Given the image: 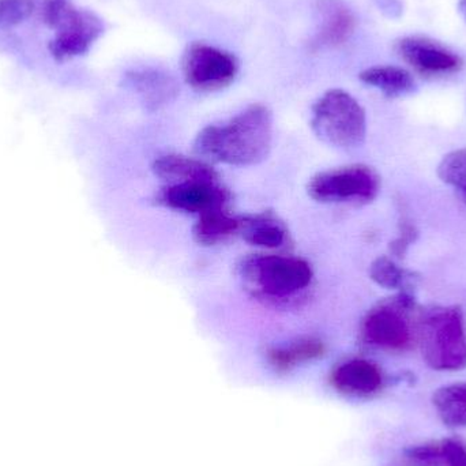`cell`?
<instances>
[{"instance_id":"cell-4","label":"cell","mask_w":466,"mask_h":466,"mask_svg":"<svg viewBox=\"0 0 466 466\" xmlns=\"http://www.w3.org/2000/svg\"><path fill=\"white\" fill-rule=\"evenodd\" d=\"M311 127L325 144L353 149L366 139V111L350 93L331 89L312 106Z\"/></svg>"},{"instance_id":"cell-7","label":"cell","mask_w":466,"mask_h":466,"mask_svg":"<svg viewBox=\"0 0 466 466\" xmlns=\"http://www.w3.org/2000/svg\"><path fill=\"white\" fill-rule=\"evenodd\" d=\"M380 190V175L364 164L319 172L307 186L309 196L320 204H367Z\"/></svg>"},{"instance_id":"cell-15","label":"cell","mask_w":466,"mask_h":466,"mask_svg":"<svg viewBox=\"0 0 466 466\" xmlns=\"http://www.w3.org/2000/svg\"><path fill=\"white\" fill-rule=\"evenodd\" d=\"M363 84L380 90L388 97H401L415 90L412 74L397 66H375L361 71L359 76Z\"/></svg>"},{"instance_id":"cell-18","label":"cell","mask_w":466,"mask_h":466,"mask_svg":"<svg viewBox=\"0 0 466 466\" xmlns=\"http://www.w3.org/2000/svg\"><path fill=\"white\" fill-rule=\"evenodd\" d=\"M323 353H325L323 342L320 339L307 337V339H298L287 347L274 348L268 352V359L276 369L285 371L298 364L315 360Z\"/></svg>"},{"instance_id":"cell-20","label":"cell","mask_w":466,"mask_h":466,"mask_svg":"<svg viewBox=\"0 0 466 466\" xmlns=\"http://www.w3.org/2000/svg\"><path fill=\"white\" fill-rule=\"evenodd\" d=\"M370 279L385 289L410 292L407 289L415 287L419 276L413 271L397 265L391 258L380 257L370 266Z\"/></svg>"},{"instance_id":"cell-19","label":"cell","mask_w":466,"mask_h":466,"mask_svg":"<svg viewBox=\"0 0 466 466\" xmlns=\"http://www.w3.org/2000/svg\"><path fill=\"white\" fill-rule=\"evenodd\" d=\"M432 402L446 426L466 427V383L438 389Z\"/></svg>"},{"instance_id":"cell-3","label":"cell","mask_w":466,"mask_h":466,"mask_svg":"<svg viewBox=\"0 0 466 466\" xmlns=\"http://www.w3.org/2000/svg\"><path fill=\"white\" fill-rule=\"evenodd\" d=\"M421 350L430 367L456 371L466 366L464 317L459 307L430 309L419 322Z\"/></svg>"},{"instance_id":"cell-12","label":"cell","mask_w":466,"mask_h":466,"mask_svg":"<svg viewBox=\"0 0 466 466\" xmlns=\"http://www.w3.org/2000/svg\"><path fill=\"white\" fill-rule=\"evenodd\" d=\"M125 85L141 97L149 109H158L174 100L177 95V85L169 74L155 68H141L128 71Z\"/></svg>"},{"instance_id":"cell-5","label":"cell","mask_w":466,"mask_h":466,"mask_svg":"<svg viewBox=\"0 0 466 466\" xmlns=\"http://www.w3.org/2000/svg\"><path fill=\"white\" fill-rule=\"evenodd\" d=\"M240 268L252 289L268 299L292 298L309 288L314 277L307 260L285 255H254Z\"/></svg>"},{"instance_id":"cell-25","label":"cell","mask_w":466,"mask_h":466,"mask_svg":"<svg viewBox=\"0 0 466 466\" xmlns=\"http://www.w3.org/2000/svg\"><path fill=\"white\" fill-rule=\"evenodd\" d=\"M459 11L461 14L462 18L466 22V0H460L459 2Z\"/></svg>"},{"instance_id":"cell-24","label":"cell","mask_w":466,"mask_h":466,"mask_svg":"<svg viewBox=\"0 0 466 466\" xmlns=\"http://www.w3.org/2000/svg\"><path fill=\"white\" fill-rule=\"evenodd\" d=\"M442 453L449 466H466V449L461 443L446 441L442 446Z\"/></svg>"},{"instance_id":"cell-2","label":"cell","mask_w":466,"mask_h":466,"mask_svg":"<svg viewBox=\"0 0 466 466\" xmlns=\"http://www.w3.org/2000/svg\"><path fill=\"white\" fill-rule=\"evenodd\" d=\"M43 19L56 30V35L48 44L49 54L56 62L87 54L106 30L97 14L76 7L67 0H46Z\"/></svg>"},{"instance_id":"cell-6","label":"cell","mask_w":466,"mask_h":466,"mask_svg":"<svg viewBox=\"0 0 466 466\" xmlns=\"http://www.w3.org/2000/svg\"><path fill=\"white\" fill-rule=\"evenodd\" d=\"M416 300L410 292L380 301L370 309L361 323V339L371 347L388 350H404L412 344V314Z\"/></svg>"},{"instance_id":"cell-8","label":"cell","mask_w":466,"mask_h":466,"mask_svg":"<svg viewBox=\"0 0 466 466\" xmlns=\"http://www.w3.org/2000/svg\"><path fill=\"white\" fill-rule=\"evenodd\" d=\"M238 60L231 52L205 43H194L183 56L186 82L198 92H218L235 81Z\"/></svg>"},{"instance_id":"cell-14","label":"cell","mask_w":466,"mask_h":466,"mask_svg":"<svg viewBox=\"0 0 466 466\" xmlns=\"http://www.w3.org/2000/svg\"><path fill=\"white\" fill-rule=\"evenodd\" d=\"M156 177L168 185L187 182H218V174L207 161L187 156L167 155L153 163Z\"/></svg>"},{"instance_id":"cell-23","label":"cell","mask_w":466,"mask_h":466,"mask_svg":"<svg viewBox=\"0 0 466 466\" xmlns=\"http://www.w3.org/2000/svg\"><path fill=\"white\" fill-rule=\"evenodd\" d=\"M416 238H418V231H416L415 226L410 224V221L402 220V223L400 224V235L397 236L396 240L390 243L391 252L396 257H404L410 244L415 243Z\"/></svg>"},{"instance_id":"cell-16","label":"cell","mask_w":466,"mask_h":466,"mask_svg":"<svg viewBox=\"0 0 466 466\" xmlns=\"http://www.w3.org/2000/svg\"><path fill=\"white\" fill-rule=\"evenodd\" d=\"M240 233L247 243L260 248H279L287 241V229L270 215L241 218Z\"/></svg>"},{"instance_id":"cell-11","label":"cell","mask_w":466,"mask_h":466,"mask_svg":"<svg viewBox=\"0 0 466 466\" xmlns=\"http://www.w3.org/2000/svg\"><path fill=\"white\" fill-rule=\"evenodd\" d=\"M320 27L311 43L312 49L336 48L352 37L356 18L341 0H319Z\"/></svg>"},{"instance_id":"cell-21","label":"cell","mask_w":466,"mask_h":466,"mask_svg":"<svg viewBox=\"0 0 466 466\" xmlns=\"http://www.w3.org/2000/svg\"><path fill=\"white\" fill-rule=\"evenodd\" d=\"M438 177L459 193L466 205V147L446 155L438 166Z\"/></svg>"},{"instance_id":"cell-1","label":"cell","mask_w":466,"mask_h":466,"mask_svg":"<svg viewBox=\"0 0 466 466\" xmlns=\"http://www.w3.org/2000/svg\"><path fill=\"white\" fill-rule=\"evenodd\" d=\"M273 145V116L268 106L252 104L221 125L202 128L194 142L201 157L233 167H251L268 158Z\"/></svg>"},{"instance_id":"cell-17","label":"cell","mask_w":466,"mask_h":466,"mask_svg":"<svg viewBox=\"0 0 466 466\" xmlns=\"http://www.w3.org/2000/svg\"><path fill=\"white\" fill-rule=\"evenodd\" d=\"M241 218H233L226 209L212 210L199 216L193 228L194 238L202 246H215L240 233Z\"/></svg>"},{"instance_id":"cell-22","label":"cell","mask_w":466,"mask_h":466,"mask_svg":"<svg viewBox=\"0 0 466 466\" xmlns=\"http://www.w3.org/2000/svg\"><path fill=\"white\" fill-rule=\"evenodd\" d=\"M35 11L33 0H0V29L16 26Z\"/></svg>"},{"instance_id":"cell-13","label":"cell","mask_w":466,"mask_h":466,"mask_svg":"<svg viewBox=\"0 0 466 466\" xmlns=\"http://www.w3.org/2000/svg\"><path fill=\"white\" fill-rule=\"evenodd\" d=\"M337 390L350 396H369L380 390L383 378L380 370L371 361L352 359L339 364L331 375Z\"/></svg>"},{"instance_id":"cell-9","label":"cell","mask_w":466,"mask_h":466,"mask_svg":"<svg viewBox=\"0 0 466 466\" xmlns=\"http://www.w3.org/2000/svg\"><path fill=\"white\" fill-rule=\"evenodd\" d=\"M397 54L418 73L429 76H449L461 70V56L426 35H407L396 41Z\"/></svg>"},{"instance_id":"cell-10","label":"cell","mask_w":466,"mask_h":466,"mask_svg":"<svg viewBox=\"0 0 466 466\" xmlns=\"http://www.w3.org/2000/svg\"><path fill=\"white\" fill-rule=\"evenodd\" d=\"M228 201V190L218 182L168 185L157 196V202L163 207L199 216L212 210L226 209Z\"/></svg>"}]
</instances>
